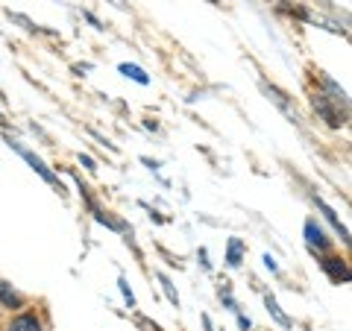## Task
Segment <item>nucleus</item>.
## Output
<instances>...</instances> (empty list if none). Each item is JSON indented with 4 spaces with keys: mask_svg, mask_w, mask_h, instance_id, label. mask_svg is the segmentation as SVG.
I'll return each instance as SVG.
<instances>
[{
    "mask_svg": "<svg viewBox=\"0 0 352 331\" xmlns=\"http://www.w3.org/2000/svg\"><path fill=\"white\" fill-rule=\"evenodd\" d=\"M314 109L326 117V124H329V126H340V124H346V115H340L338 109L329 106V100H326L323 94H314Z\"/></svg>",
    "mask_w": 352,
    "mask_h": 331,
    "instance_id": "nucleus-1",
    "label": "nucleus"
},
{
    "mask_svg": "<svg viewBox=\"0 0 352 331\" xmlns=\"http://www.w3.org/2000/svg\"><path fill=\"white\" fill-rule=\"evenodd\" d=\"M9 147H15V150L21 152V156H24V159L30 161V168H32V170H36V173L41 176V179H44V182H50V185H53V182H56V176H53V173H50L47 168H44V161H41V159H36V156H32V152H30V150H24V147H21V144H15V141H9Z\"/></svg>",
    "mask_w": 352,
    "mask_h": 331,
    "instance_id": "nucleus-2",
    "label": "nucleus"
},
{
    "mask_svg": "<svg viewBox=\"0 0 352 331\" xmlns=\"http://www.w3.org/2000/svg\"><path fill=\"white\" fill-rule=\"evenodd\" d=\"M305 240H308V244H311V247H317V249H326V247H329L326 235H323L320 229H317L314 220H308V223H305Z\"/></svg>",
    "mask_w": 352,
    "mask_h": 331,
    "instance_id": "nucleus-3",
    "label": "nucleus"
},
{
    "mask_svg": "<svg viewBox=\"0 0 352 331\" xmlns=\"http://www.w3.org/2000/svg\"><path fill=\"white\" fill-rule=\"evenodd\" d=\"M323 267H326V273L332 275V279H338V282H349V273H346V267H344V261H340V258H326V261H323Z\"/></svg>",
    "mask_w": 352,
    "mask_h": 331,
    "instance_id": "nucleus-4",
    "label": "nucleus"
},
{
    "mask_svg": "<svg viewBox=\"0 0 352 331\" xmlns=\"http://www.w3.org/2000/svg\"><path fill=\"white\" fill-rule=\"evenodd\" d=\"M9 331H41V326H38V319L32 314H21L18 319H12Z\"/></svg>",
    "mask_w": 352,
    "mask_h": 331,
    "instance_id": "nucleus-5",
    "label": "nucleus"
},
{
    "mask_svg": "<svg viewBox=\"0 0 352 331\" xmlns=\"http://www.w3.org/2000/svg\"><path fill=\"white\" fill-rule=\"evenodd\" d=\"M0 302H3L6 308H21V305H24V299H21V296L9 288L6 282H0Z\"/></svg>",
    "mask_w": 352,
    "mask_h": 331,
    "instance_id": "nucleus-6",
    "label": "nucleus"
},
{
    "mask_svg": "<svg viewBox=\"0 0 352 331\" xmlns=\"http://www.w3.org/2000/svg\"><path fill=\"white\" fill-rule=\"evenodd\" d=\"M317 208H320V212L326 214V220H329V223H332V226L338 229V235H340V238H344V240H349V231H346L344 226H340V220H338V214L332 212V208H329V205H326L323 200H317Z\"/></svg>",
    "mask_w": 352,
    "mask_h": 331,
    "instance_id": "nucleus-7",
    "label": "nucleus"
},
{
    "mask_svg": "<svg viewBox=\"0 0 352 331\" xmlns=\"http://www.w3.org/2000/svg\"><path fill=\"white\" fill-rule=\"evenodd\" d=\"M120 73L132 76V80H135V82H141V85H147V82H150V76H147L144 71H141L138 65H126V62H124V65H120Z\"/></svg>",
    "mask_w": 352,
    "mask_h": 331,
    "instance_id": "nucleus-8",
    "label": "nucleus"
},
{
    "mask_svg": "<svg viewBox=\"0 0 352 331\" xmlns=\"http://www.w3.org/2000/svg\"><path fill=\"white\" fill-rule=\"evenodd\" d=\"M241 249H244V247H241V240H229V255H226V261L229 264H232V267H238V264H241Z\"/></svg>",
    "mask_w": 352,
    "mask_h": 331,
    "instance_id": "nucleus-9",
    "label": "nucleus"
},
{
    "mask_svg": "<svg viewBox=\"0 0 352 331\" xmlns=\"http://www.w3.org/2000/svg\"><path fill=\"white\" fill-rule=\"evenodd\" d=\"M264 302H267V308H270V314H273V317H276V319H279V326H285V328H288V326H291V319H288V317H285V314L279 311V305H276V299H273V296H267V299H264Z\"/></svg>",
    "mask_w": 352,
    "mask_h": 331,
    "instance_id": "nucleus-10",
    "label": "nucleus"
},
{
    "mask_svg": "<svg viewBox=\"0 0 352 331\" xmlns=\"http://www.w3.org/2000/svg\"><path fill=\"white\" fill-rule=\"evenodd\" d=\"M159 282L164 284V293H168V299H170L173 305H176V302H179V299H176V293H173V288H170V282H168V279H164V275H159Z\"/></svg>",
    "mask_w": 352,
    "mask_h": 331,
    "instance_id": "nucleus-11",
    "label": "nucleus"
},
{
    "mask_svg": "<svg viewBox=\"0 0 352 331\" xmlns=\"http://www.w3.org/2000/svg\"><path fill=\"white\" fill-rule=\"evenodd\" d=\"M112 3H115L118 9H126V0H112Z\"/></svg>",
    "mask_w": 352,
    "mask_h": 331,
    "instance_id": "nucleus-12",
    "label": "nucleus"
},
{
    "mask_svg": "<svg viewBox=\"0 0 352 331\" xmlns=\"http://www.w3.org/2000/svg\"><path fill=\"white\" fill-rule=\"evenodd\" d=\"M212 3H217V0H212Z\"/></svg>",
    "mask_w": 352,
    "mask_h": 331,
    "instance_id": "nucleus-13",
    "label": "nucleus"
}]
</instances>
